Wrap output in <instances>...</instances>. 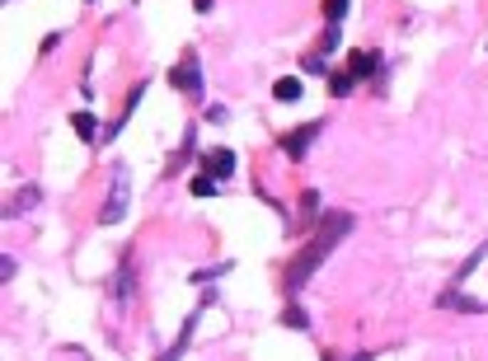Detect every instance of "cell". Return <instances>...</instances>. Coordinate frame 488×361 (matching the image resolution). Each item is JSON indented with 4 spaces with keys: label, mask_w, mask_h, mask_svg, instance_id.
Listing matches in <instances>:
<instances>
[{
    "label": "cell",
    "mask_w": 488,
    "mask_h": 361,
    "mask_svg": "<svg viewBox=\"0 0 488 361\" xmlns=\"http://www.w3.org/2000/svg\"><path fill=\"white\" fill-rule=\"evenodd\" d=\"M348 230H352V216H348V211H333V216H324V226H319V235L310 239V244L301 248V258H296L291 268H286V291H291V295L301 291V286L310 282V272H315L319 263L329 258V253H333V244H338V239L348 235Z\"/></svg>",
    "instance_id": "1"
},
{
    "label": "cell",
    "mask_w": 488,
    "mask_h": 361,
    "mask_svg": "<svg viewBox=\"0 0 488 361\" xmlns=\"http://www.w3.org/2000/svg\"><path fill=\"white\" fill-rule=\"evenodd\" d=\"M127 188H132V183H127V164H113V197H108V206L99 211L103 226H118V221H123V211H127Z\"/></svg>",
    "instance_id": "2"
},
{
    "label": "cell",
    "mask_w": 488,
    "mask_h": 361,
    "mask_svg": "<svg viewBox=\"0 0 488 361\" xmlns=\"http://www.w3.org/2000/svg\"><path fill=\"white\" fill-rule=\"evenodd\" d=\"M170 85H174V90H183V94H202V75H197V61H193V57H183L179 66L170 70Z\"/></svg>",
    "instance_id": "3"
},
{
    "label": "cell",
    "mask_w": 488,
    "mask_h": 361,
    "mask_svg": "<svg viewBox=\"0 0 488 361\" xmlns=\"http://www.w3.org/2000/svg\"><path fill=\"white\" fill-rule=\"evenodd\" d=\"M319 136V122H306V127H296V132H286L282 136V146H286V155L291 159H306V150H310V141Z\"/></svg>",
    "instance_id": "4"
},
{
    "label": "cell",
    "mask_w": 488,
    "mask_h": 361,
    "mask_svg": "<svg viewBox=\"0 0 488 361\" xmlns=\"http://www.w3.org/2000/svg\"><path fill=\"white\" fill-rule=\"evenodd\" d=\"M202 174H212L216 183L230 179V174H235V150H212V155H207V169H202Z\"/></svg>",
    "instance_id": "5"
},
{
    "label": "cell",
    "mask_w": 488,
    "mask_h": 361,
    "mask_svg": "<svg viewBox=\"0 0 488 361\" xmlns=\"http://www.w3.org/2000/svg\"><path fill=\"white\" fill-rule=\"evenodd\" d=\"M375 66H380V57H375V52H352V57H348V70H352L357 80H366Z\"/></svg>",
    "instance_id": "6"
},
{
    "label": "cell",
    "mask_w": 488,
    "mask_h": 361,
    "mask_svg": "<svg viewBox=\"0 0 488 361\" xmlns=\"http://www.w3.org/2000/svg\"><path fill=\"white\" fill-rule=\"evenodd\" d=\"M273 94H277V103H296V99H301V80H296V75H282V80L273 85Z\"/></svg>",
    "instance_id": "7"
},
{
    "label": "cell",
    "mask_w": 488,
    "mask_h": 361,
    "mask_svg": "<svg viewBox=\"0 0 488 361\" xmlns=\"http://www.w3.org/2000/svg\"><path fill=\"white\" fill-rule=\"evenodd\" d=\"M71 127H76L80 141H94V136H99V122H94V113H71Z\"/></svg>",
    "instance_id": "8"
},
{
    "label": "cell",
    "mask_w": 488,
    "mask_h": 361,
    "mask_svg": "<svg viewBox=\"0 0 488 361\" xmlns=\"http://www.w3.org/2000/svg\"><path fill=\"white\" fill-rule=\"evenodd\" d=\"M352 85H357V75H352V70H338V75H329V94H333V99L352 94Z\"/></svg>",
    "instance_id": "9"
},
{
    "label": "cell",
    "mask_w": 488,
    "mask_h": 361,
    "mask_svg": "<svg viewBox=\"0 0 488 361\" xmlns=\"http://www.w3.org/2000/svg\"><path fill=\"white\" fill-rule=\"evenodd\" d=\"M348 5H352V0H324V19H329V23H338L343 14H348Z\"/></svg>",
    "instance_id": "10"
},
{
    "label": "cell",
    "mask_w": 488,
    "mask_h": 361,
    "mask_svg": "<svg viewBox=\"0 0 488 361\" xmlns=\"http://www.w3.org/2000/svg\"><path fill=\"white\" fill-rule=\"evenodd\" d=\"M212 192H216V179H212V174H197V179H193V197H212Z\"/></svg>",
    "instance_id": "11"
},
{
    "label": "cell",
    "mask_w": 488,
    "mask_h": 361,
    "mask_svg": "<svg viewBox=\"0 0 488 361\" xmlns=\"http://www.w3.org/2000/svg\"><path fill=\"white\" fill-rule=\"evenodd\" d=\"M343 43V33H338V23H329V28H324V38H319V52H333V47Z\"/></svg>",
    "instance_id": "12"
},
{
    "label": "cell",
    "mask_w": 488,
    "mask_h": 361,
    "mask_svg": "<svg viewBox=\"0 0 488 361\" xmlns=\"http://www.w3.org/2000/svg\"><path fill=\"white\" fill-rule=\"evenodd\" d=\"M286 324H291V328H310V319H306V310H301V305H291V310H286Z\"/></svg>",
    "instance_id": "13"
},
{
    "label": "cell",
    "mask_w": 488,
    "mask_h": 361,
    "mask_svg": "<svg viewBox=\"0 0 488 361\" xmlns=\"http://www.w3.org/2000/svg\"><path fill=\"white\" fill-rule=\"evenodd\" d=\"M193 10H202V14H207V10H212V0H193Z\"/></svg>",
    "instance_id": "14"
}]
</instances>
